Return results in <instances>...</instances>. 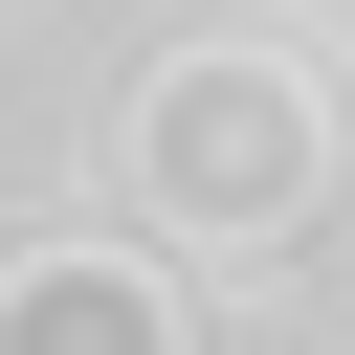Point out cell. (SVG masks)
Wrapping results in <instances>:
<instances>
[{
    "label": "cell",
    "mask_w": 355,
    "mask_h": 355,
    "mask_svg": "<svg viewBox=\"0 0 355 355\" xmlns=\"http://www.w3.org/2000/svg\"><path fill=\"white\" fill-rule=\"evenodd\" d=\"M22 333H44V355H111V311H89V288H44V311H22Z\"/></svg>",
    "instance_id": "cell-1"
}]
</instances>
